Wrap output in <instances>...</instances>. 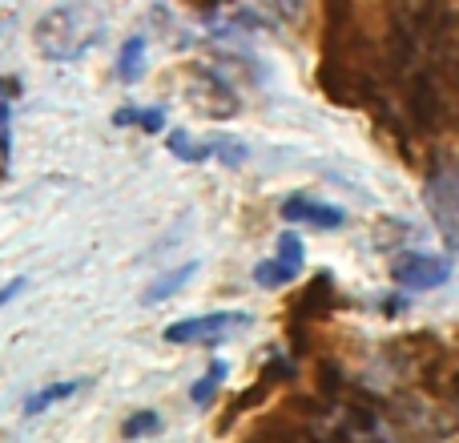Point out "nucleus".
<instances>
[{"instance_id": "obj_9", "label": "nucleus", "mask_w": 459, "mask_h": 443, "mask_svg": "<svg viewBox=\"0 0 459 443\" xmlns=\"http://www.w3.org/2000/svg\"><path fill=\"white\" fill-rule=\"evenodd\" d=\"M81 387H85V379H61V383H48V387L32 391V395L24 399V415H40V412H48L53 404H65L69 395H77Z\"/></svg>"}, {"instance_id": "obj_1", "label": "nucleus", "mask_w": 459, "mask_h": 443, "mask_svg": "<svg viewBox=\"0 0 459 443\" xmlns=\"http://www.w3.org/2000/svg\"><path fill=\"white\" fill-rule=\"evenodd\" d=\"M93 45V32H89L85 16L77 8H53V13L40 16L37 24V48L48 61H77L85 48Z\"/></svg>"}, {"instance_id": "obj_2", "label": "nucleus", "mask_w": 459, "mask_h": 443, "mask_svg": "<svg viewBox=\"0 0 459 443\" xmlns=\"http://www.w3.org/2000/svg\"><path fill=\"white\" fill-rule=\"evenodd\" d=\"M254 318L246 310H210V315H190L178 318L161 331V339L174 343V347H214V343L234 339L238 331H246Z\"/></svg>"}, {"instance_id": "obj_3", "label": "nucleus", "mask_w": 459, "mask_h": 443, "mask_svg": "<svg viewBox=\"0 0 459 443\" xmlns=\"http://www.w3.org/2000/svg\"><path fill=\"white\" fill-rule=\"evenodd\" d=\"M428 210H431V222L439 226V234L447 238V246L459 250V166H444L428 178Z\"/></svg>"}, {"instance_id": "obj_4", "label": "nucleus", "mask_w": 459, "mask_h": 443, "mask_svg": "<svg viewBox=\"0 0 459 443\" xmlns=\"http://www.w3.org/2000/svg\"><path fill=\"white\" fill-rule=\"evenodd\" d=\"M391 278H395L403 291H436L452 278V262L444 254H428V250H411L399 254L391 262Z\"/></svg>"}, {"instance_id": "obj_15", "label": "nucleus", "mask_w": 459, "mask_h": 443, "mask_svg": "<svg viewBox=\"0 0 459 443\" xmlns=\"http://www.w3.org/2000/svg\"><path fill=\"white\" fill-rule=\"evenodd\" d=\"M21 291H24V278H13V282H4V286H0V307H4V302H13Z\"/></svg>"}, {"instance_id": "obj_13", "label": "nucleus", "mask_w": 459, "mask_h": 443, "mask_svg": "<svg viewBox=\"0 0 459 443\" xmlns=\"http://www.w3.org/2000/svg\"><path fill=\"white\" fill-rule=\"evenodd\" d=\"M246 158H250L246 142H238V137H230V134H218L214 137V161H222L226 169H238Z\"/></svg>"}, {"instance_id": "obj_12", "label": "nucleus", "mask_w": 459, "mask_h": 443, "mask_svg": "<svg viewBox=\"0 0 459 443\" xmlns=\"http://www.w3.org/2000/svg\"><path fill=\"white\" fill-rule=\"evenodd\" d=\"M194 274H198V262H186V266H178V270H169V274H161L158 282H153L150 291H145V302H150V307H153V302H166L169 294L182 291V286L190 282Z\"/></svg>"}, {"instance_id": "obj_6", "label": "nucleus", "mask_w": 459, "mask_h": 443, "mask_svg": "<svg viewBox=\"0 0 459 443\" xmlns=\"http://www.w3.org/2000/svg\"><path fill=\"white\" fill-rule=\"evenodd\" d=\"M24 85L16 77H0V174L8 169L13 158V105L21 101Z\"/></svg>"}, {"instance_id": "obj_5", "label": "nucleus", "mask_w": 459, "mask_h": 443, "mask_svg": "<svg viewBox=\"0 0 459 443\" xmlns=\"http://www.w3.org/2000/svg\"><path fill=\"white\" fill-rule=\"evenodd\" d=\"M282 218L286 222H302V226H315V230H342L347 226V210L331 206V202H318L310 194H290L282 198Z\"/></svg>"}, {"instance_id": "obj_11", "label": "nucleus", "mask_w": 459, "mask_h": 443, "mask_svg": "<svg viewBox=\"0 0 459 443\" xmlns=\"http://www.w3.org/2000/svg\"><path fill=\"white\" fill-rule=\"evenodd\" d=\"M142 73H145V37H129L117 53V77L126 85H134V81H142Z\"/></svg>"}, {"instance_id": "obj_14", "label": "nucleus", "mask_w": 459, "mask_h": 443, "mask_svg": "<svg viewBox=\"0 0 459 443\" xmlns=\"http://www.w3.org/2000/svg\"><path fill=\"white\" fill-rule=\"evenodd\" d=\"M161 431V415L158 412H134L126 423H121V436L126 439H145Z\"/></svg>"}, {"instance_id": "obj_7", "label": "nucleus", "mask_w": 459, "mask_h": 443, "mask_svg": "<svg viewBox=\"0 0 459 443\" xmlns=\"http://www.w3.org/2000/svg\"><path fill=\"white\" fill-rule=\"evenodd\" d=\"M166 150L174 153L178 161H190V166H202V161H214V137L198 142V137L186 134V129H174V134L166 137Z\"/></svg>"}, {"instance_id": "obj_10", "label": "nucleus", "mask_w": 459, "mask_h": 443, "mask_svg": "<svg viewBox=\"0 0 459 443\" xmlns=\"http://www.w3.org/2000/svg\"><path fill=\"white\" fill-rule=\"evenodd\" d=\"M226 375H230V363L226 359H214V363L206 367V375H202L198 383L190 387V399H194V407H202L206 412L210 404L218 399V391H222V383H226Z\"/></svg>"}, {"instance_id": "obj_8", "label": "nucleus", "mask_w": 459, "mask_h": 443, "mask_svg": "<svg viewBox=\"0 0 459 443\" xmlns=\"http://www.w3.org/2000/svg\"><path fill=\"white\" fill-rule=\"evenodd\" d=\"M113 126L117 129H145V134H161L166 129V109L161 105H121L117 113H113Z\"/></svg>"}]
</instances>
